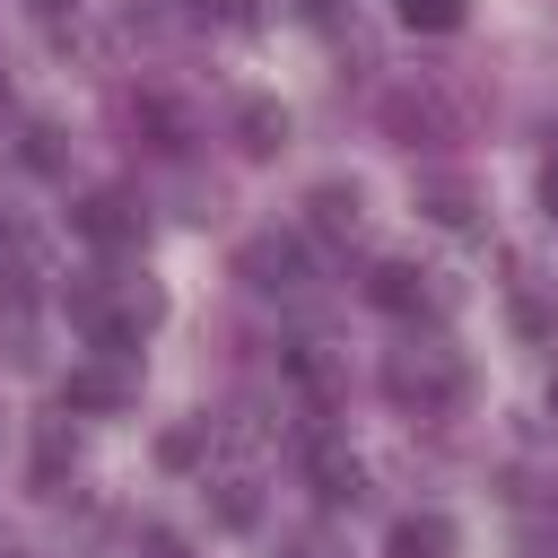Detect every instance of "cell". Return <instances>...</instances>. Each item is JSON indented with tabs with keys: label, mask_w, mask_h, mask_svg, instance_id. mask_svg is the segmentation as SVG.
I'll return each mask as SVG.
<instances>
[{
	"label": "cell",
	"mask_w": 558,
	"mask_h": 558,
	"mask_svg": "<svg viewBox=\"0 0 558 558\" xmlns=\"http://www.w3.org/2000/svg\"><path fill=\"white\" fill-rule=\"evenodd\" d=\"M462 392H471V366H462L453 340H401V349H384V401L401 418H453Z\"/></svg>",
	"instance_id": "6da1fadb"
},
{
	"label": "cell",
	"mask_w": 558,
	"mask_h": 558,
	"mask_svg": "<svg viewBox=\"0 0 558 558\" xmlns=\"http://www.w3.org/2000/svg\"><path fill=\"white\" fill-rule=\"evenodd\" d=\"M157 314H166V296H157L148 279H78V288H70V323H78L105 357H131Z\"/></svg>",
	"instance_id": "7a4b0ae2"
},
{
	"label": "cell",
	"mask_w": 558,
	"mask_h": 558,
	"mask_svg": "<svg viewBox=\"0 0 558 558\" xmlns=\"http://www.w3.org/2000/svg\"><path fill=\"white\" fill-rule=\"evenodd\" d=\"M384 131H392L401 148H445V140H462V131H471V96L418 70V78L384 87Z\"/></svg>",
	"instance_id": "3957f363"
},
{
	"label": "cell",
	"mask_w": 558,
	"mask_h": 558,
	"mask_svg": "<svg viewBox=\"0 0 558 558\" xmlns=\"http://www.w3.org/2000/svg\"><path fill=\"white\" fill-rule=\"evenodd\" d=\"M235 270H244V288H262V296H305V288H314V253H305L296 235H253V244L235 253Z\"/></svg>",
	"instance_id": "277c9868"
},
{
	"label": "cell",
	"mask_w": 558,
	"mask_h": 558,
	"mask_svg": "<svg viewBox=\"0 0 558 558\" xmlns=\"http://www.w3.org/2000/svg\"><path fill=\"white\" fill-rule=\"evenodd\" d=\"M305 480H314V497H323V506H357V497H366V462H357L331 427H314V436H305Z\"/></svg>",
	"instance_id": "5b68a950"
},
{
	"label": "cell",
	"mask_w": 558,
	"mask_h": 558,
	"mask_svg": "<svg viewBox=\"0 0 558 558\" xmlns=\"http://www.w3.org/2000/svg\"><path fill=\"white\" fill-rule=\"evenodd\" d=\"M70 227H78L87 244H105V253H122V244H140V235H148V209H140L131 192H87V201L70 209Z\"/></svg>",
	"instance_id": "8992f818"
},
{
	"label": "cell",
	"mask_w": 558,
	"mask_h": 558,
	"mask_svg": "<svg viewBox=\"0 0 558 558\" xmlns=\"http://www.w3.org/2000/svg\"><path fill=\"white\" fill-rule=\"evenodd\" d=\"M122 122H131V140H140L148 157H183V148H192V113H183L174 96H122Z\"/></svg>",
	"instance_id": "52a82bcc"
},
{
	"label": "cell",
	"mask_w": 558,
	"mask_h": 558,
	"mask_svg": "<svg viewBox=\"0 0 558 558\" xmlns=\"http://www.w3.org/2000/svg\"><path fill=\"white\" fill-rule=\"evenodd\" d=\"M131 392H140L131 357H96V366H70V375H61V401H70V410H122Z\"/></svg>",
	"instance_id": "ba28073f"
},
{
	"label": "cell",
	"mask_w": 558,
	"mask_h": 558,
	"mask_svg": "<svg viewBox=\"0 0 558 558\" xmlns=\"http://www.w3.org/2000/svg\"><path fill=\"white\" fill-rule=\"evenodd\" d=\"M366 305L410 323V314H427V305H436V288H427V270H418V262H375V270H366Z\"/></svg>",
	"instance_id": "9c48e42d"
},
{
	"label": "cell",
	"mask_w": 558,
	"mask_h": 558,
	"mask_svg": "<svg viewBox=\"0 0 558 558\" xmlns=\"http://www.w3.org/2000/svg\"><path fill=\"white\" fill-rule=\"evenodd\" d=\"M384 558H453V514H436V506L401 514L392 541H384Z\"/></svg>",
	"instance_id": "30bf717a"
},
{
	"label": "cell",
	"mask_w": 558,
	"mask_h": 558,
	"mask_svg": "<svg viewBox=\"0 0 558 558\" xmlns=\"http://www.w3.org/2000/svg\"><path fill=\"white\" fill-rule=\"evenodd\" d=\"M235 148H244V157H279V148H288V113H279L270 96H244V105H235Z\"/></svg>",
	"instance_id": "8fae6325"
},
{
	"label": "cell",
	"mask_w": 558,
	"mask_h": 558,
	"mask_svg": "<svg viewBox=\"0 0 558 558\" xmlns=\"http://www.w3.org/2000/svg\"><path fill=\"white\" fill-rule=\"evenodd\" d=\"M418 209H427L436 227H471V218H480V192H471L462 174H418Z\"/></svg>",
	"instance_id": "7c38bea8"
},
{
	"label": "cell",
	"mask_w": 558,
	"mask_h": 558,
	"mask_svg": "<svg viewBox=\"0 0 558 558\" xmlns=\"http://www.w3.org/2000/svg\"><path fill=\"white\" fill-rule=\"evenodd\" d=\"M209 514H218L227 532H253V523H262V480H253V471L209 480Z\"/></svg>",
	"instance_id": "4fadbf2b"
},
{
	"label": "cell",
	"mask_w": 558,
	"mask_h": 558,
	"mask_svg": "<svg viewBox=\"0 0 558 558\" xmlns=\"http://www.w3.org/2000/svg\"><path fill=\"white\" fill-rule=\"evenodd\" d=\"M288 384L314 392V401H340V357H331L323 340H296V349H288Z\"/></svg>",
	"instance_id": "5bb4252c"
},
{
	"label": "cell",
	"mask_w": 558,
	"mask_h": 558,
	"mask_svg": "<svg viewBox=\"0 0 558 558\" xmlns=\"http://www.w3.org/2000/svg\"><path fill=\"white\" fill-rule=\"evenodd\" d=\"M0 357H9V366H35V357H44V349H35V305H26V296L0 305Z\"/></svg>",
	"instance_id": "9a60e30c"
},
{
	"label": "cell",
	"mask_w": 558,
	"mask_h": 558,
	"mask_svg": "<svg viewBox=\"0 0 558 558\" xmlns=\"http://www.w3.org/2000/svg\"><path fill=\"white\" fill-rule=\"evenodd\" d=\"M305 209H314V227H323V235H357V192H349V183H314V201H305Z\"/></svg>",
	"instance_id": "2e32d148"
},
{
	"label": "cell",
	"mask_w": 558,
	"mask_h": 558,
	"mask_svg": "<svg viewBox=\"0 0 558 558\" xmlns=\"http://www.w3.org/2000/svg\"><path fill=\"white\" fill-rule=\"evenodd\" d=\"M401 9V26H418V35H453L462 17H471V0H392Z\"/></svg>",
	"instance_id": "e0dca14e"
},
{
	"label": "cell",
	"mask_w": 558,
	"mask_h": 558,
	"mask_svg": "<svg viewBox=\"0 0 558 558\" xmlns=\"http://www.w3.org/2000/svg\"><path fill=\"white\" fill-rule=\"evenodd\" d=\"M61 157H70L61 131H52V122H26V166H35V174H61Z\"/></svg>",
	"instance_id": "ac0fdd59"
},
{
	"label": "cell",
	"mask_w": 558,
	"mask_h": 558,
	"mask_svg": "<svg viewBox=\"0 0 558 558\" xmlns=\"http://www.w3.org/2000/svg\"><path fill=\"white\" fill-rule=\"evenodd\" d=\"M201 436H209V427H174L157 453H166V462H201Z\"/></svg>",
	"instance_id": "d6986e66"
},
{
	"label": "cell",
	"mask_w": 558,
	"mask_h": 558,
	"mask_svg": "<svg viewBox=\"0 0 558 558\" xmlns=\"http://www.w3.org/2000/svg\"><path fill=\"white\" fill-rule=\"evenodd\" d=\"M201 17H218V26H253V0H201Z\"/></svg>",
	"instance_id": "ffe728a7"
},
{
	"label": "cell",
	"mask_w": 558,
	"mask_h": 558,
	"mask_svg": "<svg viewBox=\"0 0 558 558\" xmlns=\"http://www.w3.org/2000/svg\"><path fill=\"white\" fill-rule=\"evenodd\" d=\"M140 549H148V558H183V541H174L166 523H148V532H140Z\"/></svg>",
	"instance_id": "44dd1931"
},
{
	"label": "cell",
	"mask_w": 558,
	"mask_h": 558,
	"mask_svg": "<svg viewBox=\"0 0 558 558\" xmlns=\"http://www.w3.org/2000/svg\"><path fill=\"white\" fill-rule=\"evenodd\" d=\"M541 209L558 218V140H549V157H541Z\"/></svg>",
	"instance_id": "7402d4cb"
},
{
	"label": "cell",
	"mask_w": 558,
	"mask_h": 558,
	"mask_svg": "<svg viewBox=\"0 0 558 558\" xmlns=\"http://www.w3.org/2000/svg\"><path fill=\"white\" fill-rule=\"evenodd\" d=\"M279 558H340V549H323V541H288Z\"/></svg>",
	"instance_id": "603a6c76"
},
{
	"label": "cell",
	"mask_w": 558,
	"mask_h": 558,
	"mask_svg": "<svg viewBox=\"0 0 558 558\" xmlns=\"http://www.w3.org/2000/svg\"><path fill=\"white\" fill-rule=\"evenodd\" d=\"M26 9H35V17H61V9H78V0H26Z\"/></svg>",
	"instance_id": "cb8c5ba5"
},
{
	"label": "cell",
	"mask_w": 558,
	"mask_h": 558,
	"mask_svg": "<svg viewBox=\"0 0 558 558\" xmlns=\"http://www.w3.org/2000/svg\"><path fill=\"white\" fill-rule=\"evenodd\" d=\"M549 410H558V375H549Z\"/></svg>",
	"instance_id": "d4e9b609"
},
{
	"label": "cell",
	"mask_w": 558,
	"mask_h": 558,
	"mask_svg": "<svg viewBox=\"0 0 558 558\" xmlns=\"http://www.w3.org/2000/svg\"><path fill=\"white\" fill-rule=\"evenodd\" d=\"M0 558H26V549H0Z\"/></svg>",
	"instance_id": "484cf974"
},
{
	"label": "cell",
	"mask_w": 558,
	"mask_h": 558,
	"mask_svg": "<svg viewBox=\"0 0 558 558\" xmlns=\"http://www.w3.org/2000/svg\"><path fill=\"white\" fill-rule=\"evenodd\" d=\"M0 96H9V87H0Z\"/></svg>",
	"instance_id": "4316f807"
}]
</instances>
